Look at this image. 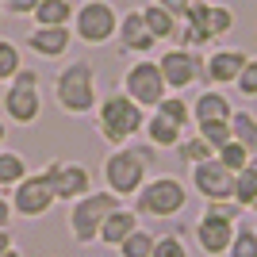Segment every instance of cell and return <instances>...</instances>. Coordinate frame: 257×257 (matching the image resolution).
Segmentation results:
<instances>
[{
  "label": "cell",
  "instance_id": "40",
  "mask_svg": "<svg viewBox=\"0 0 257 257\" xmlns=\"http://www.w3.org/2000/svg\"><path fill=\"white\" fill-rule=\"evenodd\" d=\"M4 139H8V123L0 119V150H4Z\"/></svg>",
  "mask_w": 257,
  "mask_h": 257
},
{
  "label": "cell",
  "instance_id": "1",
  "mask_svg": "<svg viewBox=\"0 0 257 257\" xmlns=\"http://www.w3.org/2000/svg\"><path fill=\"white\" fill-rule=\"evenodd\" d=\"M154 158H158V150H154L150 142H139V146H135V142L115 146V150L104 158V165H100L104 188H107V192H115L119 200H135L139 188L150 181Z\"/></svg>",
  "mask_w": 257,
  "mask_h": 257
},
{
  "label": "cell",
  "instance_id": "20",
  "mask_svg": "<svg viewBox=\"0 0 257 257\" xmlns=\"http://www.w3.org/2000/svg\"><path fill=\"white\" fill-rule=\"evenodd\" d=\"M73 16H77L73 0H39L31 23L35 27H73Z\"/></svg>",
  "mask_w": 257,
  "mask_h": 257
},
{
  "label": "cell",
  "instance_id": "12",
  "mask_svg": "<svg viewBox=\"0 0 257 257\" xmlns=\"http://www.w3.org/2000/svg\"><path fill=\"white\" fill-rule=\"evenodd\" d=\"M234 177L238 173H230L219 158H211L188 169V188L200 192L204 204H223V200H234Z\"/></svg>",
  "mask_w": 257,
  "mask_h": 257
},
{
  "label": "cell",
  "instance_id": "35",
  "mask_svg": "<svg viewBox=\"0 0 257 257\" xmlns=\"http://www.w3.org/2000/svg\"><path fill=\"white\" fill-rule=\"evenodd\" d=\"M39 0H4V16H16V20H31Z\"/></svg>",
  "mask_w": 257,
  "mask_h": 257
},
{
  "label": "cell",
  "instance_id": "24",
  "mask_svg": "<svg viewBox=\"0 0 257 257\" xmlns=\"http://www.w3.org/2000/svg\"><path fill=\"white\" fill-rule=\"evenodd\" d=\"M154 246H158V234L146 230V226H139V230H135V234H131L115 253L119 257H154Z\"/></svg>",
  "mask_w": 257,
  "mask_h": 257
},
{
  "label": "cell",
  "instance_id": "26",
  "mask_svg": "<svg viewBox=\"0 0 257 257\" xmlns=\"http://www.w3.org/2000/svg\"><path fill=\"white\" fill-rule=\"evenodd\" d=\"M154 111H161V115H165V119H173V123H181L184 131L192 127V104H188V100H184L181 92H169V96L161 100V104L154 107Z\"/></svg>",
  "mask_w": 257,
  "mask_h": 257
},
{
  "label": "cell",
  "instance_id": "16",
  "mask_svg": "<svg viewBox=\"0 0 257 257\" xmlns=\"http://www.w3.org/2000/svg\"><path fill=\"white\" fill-rule=\"evenodd\" d=\"M23 46H27L35 58L58 62V58H65L69 46H73V27H31V35L23 39Z\"/></svg>",
  "mask_w": 257,
  "mask_h": 257
},
{
  "label": "cell",
  "instance_id": "9",
  "mask_svg": "<svg viewBox=\"0 0 257 257\" xmlns=\"http://www.w3.org/2000/svg\"><path fill=\"white\" fill-rule=\"evenodd\" d=\"M119 31V12L111 0H81L73 16V39L85 46H104Z\"/></svg>",
  "mask_w": 257,
  "mask_h": 257
},
{
  "label": "cell",
  "instance_id": "29",
  "mask_svg": "<svg viewBox=\"0 0 257 257\" xmlns=\"http://www.w3.org/2000/svg\"><path fill=\"white\" fill-rule=\"evenodd\" d=\"M226 257H257V226L238 223L234 242H230V253H226Z\"/></svg>",
  "mask_w": 257,
  "mask_h": 257
},
{
  "label": "cell",
  "instance_id": "6",
  "mask_svg": "<svg viewBox=\"0 0 257 257\" xmlns=\"http://www.w3.org/2000/svg\"><path fill=\"white\" fill-rule=\"evenodd\" d=\"M123 204L115 192H107V188H92L88 196L73 200L69 204V215H65V226H69V238H73L77 246H96L100 242V226L104 219L115 207Z\"/></svg>",
  "mask_w": 257,
  "mask_h": 257
},
{
  "label": "cell",
  "instance_id": "11",
  "mask_svg": "<svg viewBox=\"0 0 257 257\" xmlns=\"http://www.w3.org/2000/svg\"><path fill=\"white\" fill-rule=\"evenodd\" d=\"M158 65H161V77H165L169 92H184V88H192V85L204 81V54L200 50L169 46V50H161Z\"/></svg>",
  "mask_w": 257,
  "mask_h": 257
},
{
  "label": "cell",
  "instance_id": "27",
  "mask_svg": "<svg viewBox=\"0 0 257 257\" xmlns=\"http://www.w3.org/2000/svg\"><path fill=\"white\" fill-rule=\"evenodd\" d=\"M177 154H181V161L188 165V169H192V165H200V161H211V158H215V150L200 139V135H184V142L177 146Z\"/></svg>",
  "mask_w": 257,
  "mask_h": 257
},
{
  "label": "cell",
  "instance_id": "30",
  "mask_svg": "<svg viewBox=\"0 0 257 257\" xmlns=\"http://www.w3.org/2000/svg\"><path fill=\"white\" fill-rule=\"evenodd\" d=\"M196 135H200V139H204L215 154L223 150L226 142H234V135H230V123H200V127H196Z\"/></svg>",
  "mask_w": 257,
  "mask_h": 257
},
{
  "label": "cell",
  "instance_id": "37",
  "mask_svg": "<svg viewBox=\"0 0 257 257\" xmlns=\"http://www.w3.org/2000/svg\"><path fill=\"white\" fill-rule=\"evenodd\" d=\"M12 215H16V211H12V196H4V192H0V230H8Z\"/></svg>",
  "mask_w": 257,
  "mask_h": 257
},
{
  "label": "cell",
  "instance_id": "18",
  "mask_svg": "<svg viewBox=\"0 0 257 257\" xmlns=\"http://www.w3.org/2000/svg\"><path fill=\"white\" fill-rule=\"evenodd\" d=\"M230 115H234V104H230V96L223 88H204L192 100V127H200V123H230Z\"/></svg>",
  "mask_w": 257,
  "mask_h": 257
},
{
  "label": "cell",
  "instance_id": "10",
  "mask_svg": "<svg viewBox=\"0 0 257 257\" xmlns=\"http://www.w3.org/2000/svg\"><path fill=\"white\" fill-rule=\"evenodd\" d=\"M43 177H46V184L54 188L58 204H73V200H81V196L92 192V169L81 165V161L54 158V161L43 165Z\"/></svg>",
  "mask_w": 257,
  "mask_h": 257
},
{
  "label": "cell",
  "instance_id": "34",
  "mask_svg": "<svg viewBox=\"0 0 257 257\" xmlns=\"http://www.w3.org/2000/svg\"><path fill=\"white\" fill-rule=\"evenodd\" d=\"M234 92H238L242 100H253V96H257V58H249V62H246L242 77L234 81Z\"/></svg>",
  "mask_w": 257,
  "mask_h": 257
},
{
  "label": "cell",
  "instance_id": "25",
  "mask_svg": "<svg viewBox=\"0 0 257 257\" xmlns=\"http://www.w3.org/2000/svg\"><path fill=\"white\" fill-rule=\"evenodd\" d=\"M234 23H238V16H234L230 4H211V12H207V35H211L215 43L234 31Z\"/></svg>",
  "mask_w": 257,
  "mask_h": 257
},
{
  "label": "cell",
  "instance_id": "31",
  "mask_svg": "<svg viewBox=\"0 0 257 257\" xmlns=\"http://www.w3.org/2000/svg\"><path fill=\"white\" fill-rule=\"evenodd\" d=\"M154 257H192V253H188V242H184L181 230H169V234H158Z\"/></svg>",
  "mask_w": 257,
  "mask_h": 257
},
{
  "label": "cell",
  "instance_id": "32",
  "mask_svg": "<svg viewBox=\"0 0 257 257\" xmlns=\"http://www.w3.org/2000/svg\"><path fill=\"white\" fill-rule=\"evenodd\" d=\"M215 158L223 161V165H226L230 173H242V169L249 165V158H253V154H249L246 146H242V142H226V146H223L219 154H215Z\"/></svg>",
  "mask_w": 257,
  "mask_h": 257
},
{
  "label": "cell",
  "instance_id": "23",
  "mask_svg": "<svg viewBox=\"0 0 257 257\" xmlns=\"http://www.w3.org/2000/svg\"><path fill=\"white\" fill-rule=\"evenodd\" d=\"M230 135H234V142H242V146L257 158V115L253 111L234 107V115H230Z\"/></svg>",
  "mask_w": 257,
  "mask_h": 257
},
{
  "label": "cell",
  "instance_id": "2",
  "mask_svg": "<svg viewBox=\"0 0 257 257\" xmlns=\"http://www.w3.org/2000/svg\"><path fill=\"white\" fill-rule=\"evenodd\" d=\"M54 104L62 107L65 115H92L100 104L96 92V65L88 58H73L54 73Z\"/></svg>",
  "mask_w": 257,
  "mask_h": 257
},
{
  "label": "cell",
  "instance_id": "22",
  "mask_svg": "<svg viewBox=\"0 0 257 257\" xmlns=\"http://www.w3.org/2000/svg\"><path fill=\"white\" fill-rule=\"evenodd\" d=\"M27 173H31V165L20 150H8V146L0 150V192H12Z\"/></svg>",
  "mask_w": 257,
  "mask_h": 257
},
{
  "label": "cell",
  "instance_id": "21",
  "mask_svg": "<svg viewBox=\"0 0 257 257\" xmlns=\"http://www.w3.org/2000/svg\"><path fill=\"white\" fill-rule=\"evenodd\" d=\"M142 16H146V27H150V35L158 39V43H169L177 46V35H181V20H173L165 8H158V4H142Z\"/></svg>",
  "mask_w": 257,
  "mask_h": 257
},
{
  "label": "cell",
  "instance_id": "39",
  "mask_svg": "<svg viewBox=\"0 0 257 257\" xmlns=\"http://www.w3.org/2000/svg\"><path fill=\"white\" fill-rule=\"evenodd\" d=\"M242 173H246L249 181H257V158H249V165H246V169H242Z\"/></svg>",
  "mask_w": 257,
  "mask_h": 257
},
{
  "label": "cell",
  "instance_id": "19",
  "mask_svg": "<svg viewBox=\"0 0 257 257\" xmlns=\"http://www.w3.org/2000/svg\"><path fill=\"white\" fill-rule=\"evenodd\" d=\"M184 135H188V131H184L181 123L165 119L161 111H150V115H146V127H142V139L150 142L154 150H177L184 142Z\"/></svg>",
  "mask_w": 257,
  "mask_h": 257
},
{
  "label": "cell",
  "instance_id": "15",
  "mask_svg": "<svg viewBox=\"0 0 257 257\" xmlns=\"http://www.w3.org/2000/svg\"><path fill=\"white\" fill-rule=\"evenodd\" d=\"M115 50L119 54H135V58H150V50L158 46V39L146 27V16L142 8H127L119 12V31H115Z\"/></svg>",
  "mask_w": 257,
  "mask_h": 257
},
{
  "label": "cell",
  "instance_id": "42",
  "mask_svg": "<svg viewBox=\"0 0 257 257\" xmlns=\"http://www.w3.org/2000/svg\"><path fill=\"white\" fill-rule=\"evenodd\" d=\"M249 211H253V215H257V200H253V207H249Z\"/></svg>",
  "mask_w": 257,
  "mask_h": 257
},
{
  "label": "cell",
  "instance_id": "5",
  "mask_svg": "<svg viewBox=\"0 0 257 257\" xmlns=\"http://www.w3.org/2000/svg\"><path fill=\"white\" fill-rule=\"evenodd\" d=\"M131 207L139 211V219H177L188 207V184L173 173H158L139 188Z\"/></svg>",
  "mask_w": 257,
  "mask_h": 257
},
{
  "label": "cell",
  "instance_id": "3",
  "mask_svg": "<svg viewBox=\"0 0 257 257\" xmlns=\"http://www.w3.org/2000/svg\"><path fill=\"white\" fill-rule=\"evenodd\" d=\"M92 115H96V135L115 150V146H127V142L139 139L150 111L139 107L127 92H107V96H100Z\"/></svg>",
  "mask_w": 257,
  "mask_h": 257
},
{
  "label": "cell",
  "instance_id": "41",
  "mask_svg": "<svg viewBox=\"0 0 257 257\" xmlns=\"http://www.w3.org/2000/svg\"><path fill=\"white\" fill-rule=\"evenodd\" d=\"M0 257H23V249H20V246H12V249H4Z\"/></svg>",
  "mask_w": 257,
  "mask_h": 257
},
{
  "label": "cell",
  "instance_id": "33",
  "mask_svg": "<svg viewBox=\"0 0 257 257\" xmlns=\"http://www.w3.org/2000/svg\"><path fill=\"white\" fill-rule=\"evenodd\" d=\"M253 200H257V181H249L246 173H238L234 177V204L242 207V211H249Z\"/></svg>",
  "mask_w": 257,
  "mask_h": 257
},
{
  "label": "cell",
  "instance_id": "44",
  "mask_svg": "<svg viewBox=\"0 0 257 257\" xmlns=\"http://www.w3.org/2000/svg\"><path fill=\"white\" fill-rule=\"evenodd\" d=\"M0 8H4V0H0Z\"/></svg>",
  "mask_w": 257,
  "mask_h": 257
},
{
  "label": "cell",
  "instance_id": "4",
  "mask_svg": "<svg viewBox=\"0 0 257 257\" xmlns=\"http://www.w3.org/2000/svg\"><path fill=\"white\" fill-rule=\"evenodd\" d=\"M242 223V207L234 200H223V204H204V215L196 219L192 226V242L204 257H226L230 253V242H234V230Z\"/></svg>",
  "mask_w": 257,
  "mask_h": 257
},
{
  "label": "cell",
  "instance_id": "43",
  "mask_svg": "<svg viewBox=\"0 0 257 257\" xmlns=\"http://www.w3.org/2000/svg\"><path fill=\"white\" fill-rule=\"evenodd\" d=\"M0 20H4V8H0Z\"/></svg>",
  "mask_w": 257,
  "mask_h": 257
},
{
  "label": "cell",
  "instance_id": "36",
  "mask_svg": "<svg viewBox=\"0 0 257 257\" xmlns=\"http://www.w3.org/2000/svg\"><path fill=\"white\" fill-rule=\"evenodd\" d=\"M154 4L165 8L173 20H181V23H184V16H188V8H192V0H154Z\"/></svg>",
  "mask_w": 257,
  "mask_h": 257
},
{
  "label": "cell",
  "instance_id": "28",
  "mask_svg": "<svg viewBox=\"0 0 257 257\" xmlns=\"http://www.w3.org/2000/svg\"><path fill=\"white\" fill-rule=\"evenodd\" d=\"M20 69H23V50L12 43V39H0V81L8 85Z\"/></svg>",
  "mask_w": 257,
  "mask_h": 257
},
{
  "label": "cell",
  "instance_id": "38",
  "mask_svg": "<svg viewBox=\"0 0 257 257\" xmlns=\"http://www.w3.org/2000/svg\"><path fill=\"white\" fill-rule=\"evenodd\" d=\"M12 246H16V242H12V230H0V253L12 249Z\"/></svg>",
  "mask_w": 257,
  "mask_h": 257
},
{
  "label": "cell",
  "instance_id": "8",
  "mask_svg": "<svg viewBox=\"0 0 257 257\" xmlns=\"http://www.w3.org/2000/svg\"><path fill=\"white\" fill-rule=\"evenodd\" d=\"M119 92H127L139 107L154 111L161 100L169 96V85H165V77H161L158 58H135V62L123 69V85H119Z\"/></svg>",
  "mask_w": 257,
  "mask_h": 257
},
{
  "label": "cell",
  "instance_id": "7",
  "mask_svg": "<svg viewBox=\"0 0 257 257\" xmlns=\"http://www.w3.org/2000/svg\"><path fill=\"white\" fill-rule=\"evenodd\" d=\"M0 107H4V119H8V123H16V127H35L39 115H43V77L23 65L20 73L4 85Z\"/></svg>",
  "mask_w": 257,
  "mask_h": 257
},
{
  "label": "cell",
  "instance_id": "14",
  "mask_svg": "<svg viewBox=\"0 0 257 257\" xmlns=\"http://www.w3.org/2000/svg\"><path fill=\"white\" fill-rule=\"evenodd\" d=\"M249 58H253V54H246L242 46H219V50L204 54V81L211 88L234 85L238 77H242V69H246Z\"/></svg>",
  "mask_w": 257,
  "mask_h": 257
},
{
  "label": "cell",
  "instance_id": "13",
  "mask_svg": "<svg viewBox=\"0 0 257 257\" xmlns=\"http://www.w3.org/2000/svg\"><path fill=\"white\" fill-rule=\"evenodd\" d=\"M54 204H58V196H54V188L46 184L43 169L27 173V177L12 188V211L20 215V219H43V215L54 211Z\"/></svg>",
  "mask_w": 257,
  "mask_h": 257
},
{
  "label": "cell",
  "instance_id": "17",
  "mask_svg": "<svg viewBox=\"0 0 257 257\" xmlns=\"http://www.w3.org/2000/svg\"><path fill=\"white\" fill-rule=\"evenodd\" d=\"M142 226V219H139V211L131 204H119L115 211L104 219V226H100V246H107V249H119L123 242H127L135 230Z\"/></svg>",
  "mask_w": 257,
  "mask_h": 257
}]
</instances>
